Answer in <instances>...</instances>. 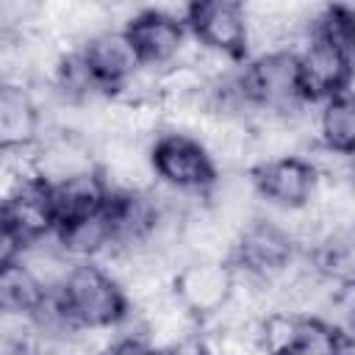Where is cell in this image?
Segmentation results:
<instances>
[{
    "label": "cell",
    "mask_w": 355,
    "mask_h": 355,
    "mask_svg": "<svg viewBox=\"0 0 355 355\" xmlns=\"http://www.w3.org/2000/svg\"><path fill=\"white\" fill-rule=\"evenodd\" d=\"M58 300L72 327H111L122 324L128 316V300L119 283L94 261H83L72 269Z\"/></svg>",
    "instance_id": "obj_1"
},
{
    "label": "cell",
    "mask_w": 355,
    "mask_h": 355,
    "mask_svg": "<svg viewBox=\"0 0 355 355\" xmlns=\"http://www.w3.org/2000/svg\"><path fill=\"white\" fill-rule=\"evenodd\" d=\"M153 166L158 183L178 191L205 194L216 180L214 161L202 141L183 133H161L153 141Z\"/></svg>",
    "instance_id": "obj_2"
},
{
    "label": "cell",
    "mask_w": 355,
    "mask_h": 355,
    "mask_svg": "<svg viewBox=\"0 0 355 355\" xmlns=\"http://www.w3.org/2000/svg\"><path fill=\"white\" fill-rule=\"evenodd\" d=\"M300 67V83L308 100H330L349 89L352 55L330 39L311 36L294 53Z\"/></svg>",
    "instance_id": "obj_3"
},
{
    "label": "cell",
    "mask_w": 355,
    "mask_h": 355,
    "mask_svg": "<svg viewBox=\"0 0 355 355\" xmlns=\"http://www.w3.org/2000/svg\"><path fill=\"white\" fill-rule=\"evenodd\" d=\"M189 33L208 50L241 58L247 50V14L241 3L208 0L191 6Z\"/></svg>",
    "instance_id": "obj_4"
},
{
    "label": "cell",
    "mask_w": 355,
    "mask_h": 355,
    "mask_svg": "<svg viewBox=\"0 0 355 355\" xmlns=\"http://www.w3.org/2000/svg\"><path fill=\"white\" fill-rule=\"evenodd\" d=\"M175 294L202 322L219 313L233 297V263L191 261L175 277Z\"/></svg>",
    "instance_id": "obj_5"
},
{
    "label": "cell",
    "mask_w": 355,
    "mask_h": 355,
    "mask_svg": "<svg viewBox=\"0 0 355 355\" xmlns=\"http://www.w3.org/2000/svg\"><path fill=\"white\" fill-rule=\"evenodd\" d=\"M92 172H97V153L89 139L55 130L36 144V178L42 186L55 189Z\"/></svg>",
    "instance_id": "obj_6"
},
{
    "label": "cell",
    "mask_w": 355,
    "mask_h": 355,
    "mask_svg": "<svg viewBox=\"0 0 355 355\" xmlns=\"http://www.w3.org/2000/svg\"><path fill=\"white\" fill-rule=\"evenodd\" d=\"M80 55H83V64L89 67L92 78L103 89H119L125 80H130L144 67L133 39L122 28L97 33L86 44H80Z\"/></svg>",
    "instance_id": "obj_7"
},
{
    "label": "cell",
    "mask_w": 355,
    "mask_h": 355,
    "mask_svg": "<svg viewBox=\"0 0 355 355\" xmlns=\"http://www.w3.org/2000/svg\"><path fill=\"white\" fill-rule=\"evenodd\" d=\"M3 233L17 239L19 250H22V244L55 236L58 233V219H55V211H53L50 189L42 186V183H31L22 191L3 200Z\"/></svg>",
    "instance_id": "obj_8"
},
{
    "label": "cell",
    "mask_w": 355,
    "mask_h": 355,
    "mask_svg": "<svg viewBox=\"0 0 355 355\" xmlns=\"http://www.w3.org/2000/svg\"><path fill=\"white\" fill-rule=\"evenodd\" d=\"M258 191L266 205L275 208H297L311 202L313 189H316V172L302 155L280 158L272 164H263L252 169Z\"/></svg>",
    "instance_id": "obj_9"
},
{
    "label": "cell",
    "mask_w": 355,
    "mask_h": 355,
    "mask_svg": "<svg viewBox=\"0 0 355 355\" xmlns=\"http://www.w3.org/2000/svg\"><path fill=\"white\" fill-rule=\"evenodd\" d=\"M128 36L133 39L144 67L166 69L180 58L186 36H189V28H183L180 22L164 17L155 8H144L128 25Z\"/></svg>",
    "instance_id": "obj_10"
},
{
    "label": "cell",
    "mask_w": 355,
    "mask_h": 355,
    "mask_svg": "<svg viewBox=\"0 0 355 355\" xmlns=\"http://www.w3.org/2000/svg\"><path fill=\"white\" fill-rule=\"evenodd\" d=\"M294 252H297L294 241H291L275 222H269V219L261 216L255 225H250V227L241 233L233 263L247 266V269H252V272L269 277V275L280 272V269L291 261Z\"/></svg>",
    "instance_id": "obj_11"
},
{
    "label": "cell",
    "mask_w": 355,
    "mask_h": 355,
    "mask_svg": "<svg viewBox=\"0 0 355 355\" xmlns=\"http://www.w3.org/2000/svg\"><path fill=\"white\" fill-rule=\"evenodd\" d=\"M42 111L31 94V89L3 86L0 94V144L3 150L39 144L42 136Z\"/></svg>",
    "instance_id": "obj_12"
},
{
    "label": "cell",
    "mask_w": 355,
    "mask_h": 355,
    "mask_svg": "<svg viewBox=\"0 0 355 355\" xmlns=\"http://www.w3.org/2000/svg\"><path fill=\"white\" fill-rule=\"evenodd\" d=\"M50 200H53V211L58 219V227L75 219H83L89 214H97L108 205V186L100 178V172L75 178L69 183H61L55 189H50Z\"/></svg>",
    "instance_id": "obj_13"
},
{
    "label": "cell",
    "mask_w": 355,
    "mask_h": 355,
    "mask_svg": "<svg viewBox=\"0 0 355 355\" xmlns=\"http://www.w3.org/2000/svg\"><path fill=\"white\" fill-rule=\"evenodd\" d=\"M319 141L341 153H355V94L352 92L324 100L319 111Z\"/></svg>",
    "instance_id": "obj_14"
},
{
    "label": "cell",
    "mask_w": 355,
    "mask_h": 355,
    "mask_svg": "<svg viewBox=\"0 0 355 355\" xmlns=\"http://www.w3.org/2000/svg\"><path fill=\"white\" fill-rule=\"evenodd\" d=\"M47 294L42 286L28 275V269L19 261H8L0 269V308L3 311H22L36 313L44 305Z\"/></svg>",
    "instance_id": "obj_15"
},
{
    "label": "cell",
    "mask_w": 355,
    "mask_h": 355,
    "mask_svg": "<svg viewBox=\"0 0 355 355\" xmlns=\"http://www.w3.org/2000/svg\"><path fill=\"white\" fill-rule=\"evenodd\" d=\"M305 319L297 313H286V311H272L261 319L258 327V341L263 355H291L300 344Z\"/></svg>",
    "instance_id": "obj_16"
},
{
    "label": "cell",
    "mask_w": 355,
    "mask_h": 355,
    "mask_svg": "<svg viewBox=\"0 0 355 355\" xmlns=\"http://www.w3.org/2000/svg\"><path fill=\"white\" fill-rule=\"evenodd\" d=\"M344 341L319 319H305L300 344L291 355H341Z\"/></svg>",
    "instance_id": "obj_17"
},
{
    "label": "cell",
    "mask_w": 355,
    "mask_h": 355,
    "mask_svg": "<svg viewBox=\"0 0 355 355\" xmlns=\"http://www.w3.org/2000/svg\"><path fill=\"white\" fill-rule=\"evenodd\" d=\"M158 355H211V349H208V341L197 333V336H191L186 341H178V344L161 349Z\"/></svg>",
    "instance_id": "obj_18"
},
{
    "label": "cell",
    "mask_w": 355,
    "mask_h": 355,
    "mask_svg": "<svg viewBox=\"0 0 355 355\" xmlns=\"http://www.w3.org/2000/svg\"><path fill=\"white\" fill-rule=\"evenodd\" d=\"M347 92L355 94V53H352V78H349V89H347Z\"/></svg>",
    "instance_id": "obj_19"
}]
</instances>
